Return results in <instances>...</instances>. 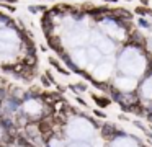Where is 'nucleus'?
Segmentation results:
<instances>
[{
	"label": "nucleus",
	"instance_id": "f257e3e1",
	"mask_svg": "<svg viewBox=\"0 0 152 147\" xmlns=\"http://www.w3.org/2000/svg\"><path fill=\"white\" fill-rule=\"evenodd\" d=\"M116 131L118 129L115 124H105V126H102V136L108 140H113L116 137Z\"/></svg>",
	"mask_w": 152,
	"mask_h": 147
},
{
	"label": "nucleus",
	"instance_id": "f03ea898",
	"mask_svg": "<svg viewBox=\"0 0 152 147\" xmlns=\"http://www.w3.org/2000/svg\"><path fill=\"white\" fill-rule=\"evenodd\" d=\"M48 42L56 52H62V44H61L59 36H48Z\"/></svg>",
	"mask_w": 152,
	"mask_h": 147
},
{
	"label": "nucleus",
	"instance_id": "7ed1b4c3",
	"mask_svg": "<svg viewBox=\"0 0 152 147\" xmlns=\"http://www.w3.org/2000/svg\"><path fill=\"white\" fill-rule=\"evenodd\" d=\"M92 98L96 101V105H98L100 108H106V106H110V98H106V97H98V95H92Z\"/></svg>",
	"mask_w": 152,
	"mask_h": 147
},
{
	"label": "nucleus",
	"instance_id": "20e7f679",
	"mask_svg": "<svg viewBox=\"0 0 152 147\" xmlns=\"http://www.w3.org/2000/svg\"><path fill=\"white\" fill-rule=\"evenodd\" d=\"M23 64L26 65V67H34V65H36V56H34L33 52H28L26 57L23 59Z\"/></svg>",
	"mask_w": 152,
	"mask_h": 147
},
{
	"label": "nucleus",
	"instance_id": "39448f33",
	"mask_svg": "<svg viewBox=\"0 0 152 147\" xmlns=\"http://www.w3.org/2000/svg\"><path fill=\"white\" fill-rule=\"evenodd\" d=\"M134 13L139 16H144V15H152V10H149L147 7H144V5H137L134 8Z\"/></svg>",
	"mask_w": 152,
	"mask_h": 147
},
{
	"label": "nucleus",
	"instance_id": "423d86ee",
	"mask_svg": "<svg viewBox=\"0 0 152 147\" xmlns=\"http://www.w3.org/2000/svg\"><path fill=\"white\" fill-rule=\"evenodd\" d=\"M49 62H51V65H54V67H56V69H57V70H59V72H62V74L69 75V72H67L66 69H62V65H61V64H59V62H57V61H56V59H54V57H49Z\"/></svg>",
	"mask_w": 152,
	"mask_h": 147
},
{
	"label": "nucleus",
	"instance_id": "0eeeda50",
	"mask_svg": "<svg viewBox=\"0 0 152 147\" xmlns=\"http://www.w3.org/2000/svg\"><path fill=\"white\" fill-rule=\"evenodd\" d=\"M137 25L141 26V28H144V29H152V25L147 21V20L144 18V16H139V20H137Z\"/></svg>",
	"mask_w": 152,
	"mask_h": 147
},
{
	"label": "nucleus",
	"instance_id": "6e6552de",
	"mask_svg": "<svg viewBox=\"0 0 152 147\" xmlns=\"http://www.w3.org/2000/svg\"><path fill=\"white\" fill-rule=\"evenodd\" d=\"M25 67H26V65H25L23 62H18V64L12 65V70H13V72H17V74H21V72L25 70Z\"/></svg>",
	"mask_w": 152,
	"mask_h": 147
},
{
	"label": "nucleus",
	"instance_id": "1a4fd4ad",
	"mask_svg": "<svg viewBox=\"0 0 152 147\" xmlns=\"http://www.w3.org/2000/svg\"><path fill=\"white\" fill-rule=\"evenodd\" d=\"M72 90H80V91H85L87 90V85L85 83H77V85H72Z\"/></svg>",
	"mask_w": 152,
	"mask_h": 147
},
{
	"label": "nucleus",
	"instance_id": "9d476101",
	"mask_svg": "<svg viewBox=\"0 0 152 147\" xmlns=\"http://www.w3.org/2000/svg\"><path fill=\"white\" fill-rule=\"evenodd\" d=\"M0 5H2V7H5V8L8 10V12H15V7H12L10 3H4V2H0Z\"/></svg>",
	"mask_w": 152,
	"mask_h": 147
},
{
	"label": "nucleus",
	"instance_id": "9b49d317",
	"mask_svg": "<svg viewBox=\"0 0 152 147\" xmlns=\"http://www.w3.org/2000/svg\"><path fill=\"white\" fill-rule=\"evenodd\" d=\"M93 113H95V116H96V118H106V114L103 113V111H100V110H95Z\"/></svg>",
	"mask_w": 152,
	"mask_h": 147
},
{
	"label": "nucleus",
	"instance_id": "f8f14e48",
	"mask_svg": "<svg viewBox=\"0 0 152 147\" xmlns=\"http://www.w3.org/2000/svg\"><path fill=\"white\" fill-rule=\"evenodd\" d=\"M41 82H43V83H44V85H46V87H49V83H51V82H49V80H48V78H46V77H41Z\"/></svg>",
	"mask_w": 152,
	"mask_h": 147
},
{
	"label": "nucleus",
	"instance_id": "ddd939ff",
	"mask_svg": "<svg viewBox=\"0 0 152 147\" xmlns=\"http://www.w3.org/2000/svg\"><path fill=\"white\" fill-rule=\"evenodd\" d=\"M0 2H4V3H13V5H15L18 0H0Z\"/></svg>",
	"mask_w": 152,
	"mask_h": 147
},
{
	"label": "nucleus",
	"instance_id": "4468645a",
	"mask_svg": "<svg viewBox=\"0 0 152 147\" xmlns=\"http://www.w3.org/2000/svg\"><path fill=\"white\" fill-rule=\"evenodd\" d=\"M139 2H141V5L147 7V5H149V2H151V0H139Z\"/></svg>",
	"mask_w": 152,
	"mask_h": 147
},
{
	"label": "nucleus",
	"instance_id": "2eb2a0df",
	"mask_svg": "<svg viewBox=\"0 0 152 147\" xmlns=\"http://www.w3.org/2000/svg\"><path fill=\"white\" fill-rule=\"evenodd\" d=\"M77 101H79V103H80V105H83V106H85V105H87V103H85V101H83V100H82V98H77Z\"/></svg>",
	"mask_w": 152,
	"mask_h": 147
},
{
	"label": "nucleus",
	"instance_id": "dca6fc26",
	"mask_svg": "<svg viewBox=\"0 0 152 147\" xmlns=\"http://www.w3.org/2000/svg\"><path fill=\"white\" fill-rule=\"evenodd\" d=\"M119 119H121V121H126V119H128V118H126L124 114H119Z\"/></svg>",
	"mask_w": 152,
	"mask_h": 147
},
{
	"label": "nucleus",
	"instance_id": "f3484780",
	"mask_svg": "<svg viewBox=\"0 0 152 147\" xmlns=\"http://www.w3.org/2000/svg\"><path fill=\"white\" fill-rule=\"evenodd\" d=\"M103 2H106V3H115V2H118V0H103Z\"/></svg>",
	"mask_w": 152,
	"mask_h": 147
},
{
	"label": "nucleus",
	"instance_id": "a211bd4d",
	"mask_svg": "<svg viewBox=\"0 0 152 147\" xmlns=\"http://www.w3.org/2000/svg\"><path fill=\"white\" fill-rule=\"evenodd\" d=\"M149 70H152V59L149 61Z\"/></svg>",
	"mask_w": 152,
	"mask_h": 147
},
{
	"label": "nucleus",
	"instance_id": "6ab92c4d",
	"mask_svg": "<svg viewBox=\"0 0 152 147\" xmlns=\"http://www.w3.org/2000/svg\"><path fill=\"white\" fill-rule=\"evenodd\" d=\"M141 147H145V146H142V144H141Z\"/></svg>",
	"mask_w": 152,
	"mask_h": 147
}]
</instances>
